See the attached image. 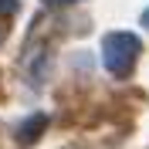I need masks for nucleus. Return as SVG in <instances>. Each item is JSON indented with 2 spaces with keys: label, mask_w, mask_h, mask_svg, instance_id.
Segmentation results:
<instances>
[{
  "label": "nucleus",
  "mask_w": 149,
  "mask_h": 149,
  "mask_svg": "<svg viewBox=\"0 0 149 149\" xmlns=\"http://www.w3.org/2000/svg\"><path fill=\"white\" fill-rule=\"evenodd\" d=\"M47 3H68V0H47Z\"/></svg>",
  "instance_id": "obj_4"
},
{
  "label": "nucleus",
  "mask_w": 149,
  "mask_h": 149,
  "mask_svg": "<svg viewBox=\"0 0 149 149\" xmlns=\"http://www.w3.org/2000/svg\"><path fill=\"white\" fill-rule=\"evenodd\" d=\"M17 10V0H0V14H14Z\"/></svg>",
  "instance_id": "obj_3"
},
{
  "label": "nucleus",
  "mask_w": 149,
  "mask_h": 149,
  "mask_svg": "<svg viewBox=\"0 0 149 149\" xmlns=\"http://www.w3.org/2000/svg\"><path fill=\"white\" fill-rule=\"evenodd\" d=\"M44 115H31L27 122H24V125H20L17 129V142H24V146H31V142L37 139V136H41V132H44Z\"/></svg>",
  "instance_id": "obj_2"
},
{
  "label": "nucleus",
  "mask_w": 149,
  "mask_h": 149,
  "mask_svg": "<svg viewBox=\"0 0 149 149\" xmlns=\"http://www.w3.org/2000/svg\"><path fill=\"white\" fill-rule=\"evenodd\" d=\"M146 27H149V10H146Z\"/></svg>",
  "instance_id": "obj_5"
},
{
  "label": "nucleus",
  "mask_w": 149,
  "mask_h": 149,
  "mask_svg": "<svg viewBox=\"0 0 149 149\" xmlns=\"http://www.w3.org/2000/svg\"><path fill=\"white\" fill-rule=\"evenodd\" d=\"M139 58V37L129 31H115L102 41V61L112 74H129Z\"/></svg>",
  "instance_id": "obj_1"
}]
</instances>
